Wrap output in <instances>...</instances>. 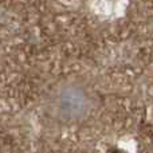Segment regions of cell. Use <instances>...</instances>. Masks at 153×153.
<instances>
[{
  "mask_svg": "<svg viewBox=\"0 0 153 153\" xmlns=\"http://www.w3.org/2000/svg\"><path fill=\"white\" fill-rule=\"evenodd\" d=\"M94 109L93 94L76 82L59 86L50 101V111L62 122L74 124L86 120Z\"/></svg>",
  "mask_w": 153,
  "mask_h": 153,
  "instance_id": "6da1fadb",
  "label": "cell"
},
{
  "mask_svg": "<svg viewBox=\"0 0 153 153\" xmlns=\"http://www.w3.org/2000/svg\"><path fill=\"white\" fill-rule=\"evenodd\" d=\"M89 8L98 19L105 22L117 20L126 13L129 0H87Z\"/></svg>",
  "mask_w": 153,
  "mask_h": 153,
  "instance_id": "7a4b0ae2",
  "label": "cell"
},
{
  "mask_svg": "<svg viewBox=\"0 0 153 153\" xmlns=\"http://www.w3.org/2000/svg\"><path fill=\"white\" fill-rule=\"evenodd\" d=\"M59 1L69 8H78L82 4V0H59Z\"/></svg>",
  "mask_w": 153,
  "mask_h": 153,
  "instance_id": "3957f363",
  "label": "cell"
}]
</instances>
